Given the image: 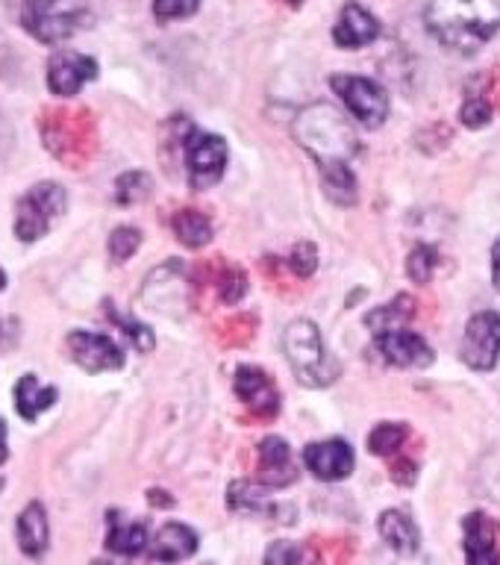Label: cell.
I'll return each instance as SVG.
<instances>
[{
    "mask_svg": "<svg viewBox=\"0 0 500 565\" xmlns=\"http://www.w3.org/2000/svg\"><path fill=\"white\" fill-rule=\"evenodd\" d=\"M194 551H198V533L180 521L159 527V533L150 542V556L157 563H180V559H189Z\"/></svg>",
    "mask_w": 500,
    "mask_h": 565,
    "instance_id": "obj_16",
    "label": "cell"
},
{
    "mask_svg": "<svg viewBox=\"0 0 500 565\" xmlns=\"http://www.w3.org/2000/svg\"><path fill=\"white\" fill-rule=\"evenodd\" d=\"M459 118H462V124L471 127V130H480V127H486V124L492 121V104H489L483 95H471L466 104H462Z\"/></svg>",
    "mask_w": 500,
    "mask_h": 565,
    "instance_id": "obj_29",
    "label": "cell"
},
{
    "mask_svg": "<svg viewBox=\"0 0 500 565\" xmlns=\"http://www.w3.org/2000/svg\"><path fill=\"white\" fill-rule=\"evenodd\" d=\"M65 189L56 183H39L33 185L30 192L18 201L15 210V236L21 242H35V238H42L51 224L60 218L62 212H65Z\"/></svg>",
    "mask_w": 500,
    "mask_h": 565,
    "instance_id": "obj_5",
    "label": "cell"
},
{
    "mask_svg": "<svg viewBox=\"0 0 500 565\" xmlns=\"http://www.w3.org/2000/svg\"><path fill=\"white\" fill-rule=\"evenodd\" d=\"M295 139L300 141V148L309 150L318 166L351 162L360 150L351 118H344L333 104H312L300 109L295 118Z\"/></svg>",
    "mask_w": 500,
    "mask_h": 565,
    "instance_id": "obj_2",
    "label": "cell"
},
{
    "mask_svg": "<svg viewBox=\"0 0 500 565\" xmlns=\"http://www.w3.org/2000/svg\"><path fill=\"white\" fill-rule=\"evenodd\" d=\"M380 35V21L371 15L369 9L360 7V3H348L342 9V15L333 26V39L339 47L344 51H353V47H365Z\"/></svg>",
    "mask_w": 500,
    "mask_h": 565,
    "instance_id": "obj_14",
    "label": "cell"
},
{
    "mask_svg": "<svg viewBox=\"0 0 500 565\" xmlns=\"http://www.w3.org/2000/svg\"><path fill=\"white\" fill-rule=\"evenodd\" d=\"M174 233L185 247L210 245L212 221L198 210H180L174 215Z\"/></svg>",
    "mask_w": 500,
    "mask_h": 565,
    "instance_id": "obj_23",
    "label": "cell"
},
{
    "mask_svg": "<svg viewBox=\"0 0 500 565\" xmlns=\"http://www.w3.org/2000/svg\"><path fill=\"white\" fill-rule=\"evenodd\" d=\"M201 0H153V15L159 21H177V18H189L198 12Z\"/></svg>",
    "mask_w": 500,
    "mask_h": 565,
    "instance_id": "obj_31",
    "label": "cell"
},
{
    "mask_svg": "<svg viewBox=\"0 0 500 565\" xmlns=\"http://www.w3.org/2000/svg\"><path fill=\"white\" fill-rule=\"evenodd\" d=\"M236 395L242 397L254 413L263 415V418H268V415H274L280 409V395H277L272 377H268L263 369H256V365H242V369L236 371Z\"/></svg>",
    "mask_w": 500,
    "mask_h": 565,
    "instance_id": "obj_13",
    "label": "cell"
},
{
    "mask_svg": "<svg viewBox=\"0 0 500 565\" xmlns=\"http://www.w3.org/2000/svg\"><path fill=\"white\" fill-rule=\"evenodd\" d=\"M289 3H295V7H300V3H304V0H289Z\"/></svg>",
    "mask_w": 500,
    "mask_h": 565,
    "instance_id": "obj_38",
    "label": "cell"
},
{
    "mask_svg": "<svg viewBox=\"0 0 500 565\" xmlns=\"http://www.w3.org/2000/svg\"><path fill=\"white\" fill-rule=\"evenodd\" d=\"M321 168V180H325L327 198L342 206H353L357 203V177L351 171V162H330Z\"/></svg>",
    "mask_w": 500,
    "mask_h": 565,
    "instance_id": "obj_22",
    "label": "cell"
},
{
    "mask_svg": "<svg viewBox=\"0 0 500 565\" xmlns=\"http://www.w3.org/2000/svg\"><path fill=\"white\" fill-rule=\"evenodd\" d=\"M185 168H189V183L198 192L215 185L227 168V141L212 132L192 130L185 139Z\"/></svg>",
    "mask_w": 500,
    "mask_h": 565,
    "instance_id": "obj_7",
    "label": "cell"
},
{
    "mask_svg": "<svg viewBox=\"0 0 500 565\" xmlns=\"http://www.w3.org/2000/svg\"><path fill=\"white\" fill-rule=\"evenodd\" d=\"M415 300L409 298V295H397L389 307H380L374 309V312H369L365 316V324L374 327L377 333H389V330H401L404 327V321H409L415 312Z\"/></svg>",
    "mask_w": 500,
    "mask_h": 565,
    "instance_id": "obj_24",
    "label": "cell"
},
{
    "mask_svg": "<svg viewBox=\"0 0 500 565\" xmlns=\"http://www.w3.org/2000/svg\"><path fill=\"white\" fill-rule=\"evenodd\" d=\"M113 318H115V321H118V324H121V327H127V335H130L132 342H136V348H139L141 353L150 351V348H153V333H150L148 327L136 324V321H127V318L115 316V312H113Z\"/></svg>",
    "mask_w": 500,
    "mask_h": 565,
    "instance_id": "obj_34",
    "label": "cell"
},
{
    "mask_svg": "<svg viewBox=\"0 0 500 565\" xmlns=\"http://www.w3.org/2000/svg\"><path fill=\"white\" fill-rule=\"evenodd\" d=\"M71 360L77 362L79 369L88 374H100V371H118L124 365L121 348L104 333H88V330H74L68 335Z\"/></svg>",
    "mask_w": 500,
    "mask_h": 565,
    "instance_id": "obj_9",
    "label": "cell"
},
{
    "mask_svg": "<svg viewBox=\"0 0 500 565\" xmlns=\"http://www.w3.org/2000/svg\"><path fill=\"white\" fill-rule=\"evenodd\" d=\"M7 459V427L0 422V462Z\"/></svg>",
    "mask_w": 500,
    "mask_h": 565,
    "instance_id": "obj_36",
    "label": "cell"
},
{
    "mask_svg": "<svg viewBox=\"0 0 500 565\" xmlns=\"http://www.w3.org/2000/svg\"><path fill=\"white\" fill-rule=\"evenodd\" d=\"M0 486H3V477H0Z\"/></svg>",
    "mask_w": 500,
    "mask_h": 565,
    "instance_id": "obj_39",
    "label": "cell"
},
{
    "mask_svg": "<svg viewBox=\"0 0 500 565\" xmlns=\"http://www.w3.org/2000/svg\"><path fill=\"white\" fill-rule=\"evenodd\" d=\"M330 86L339 97H342V104L348 106V113L362 124V127H380V124L386 121L389 115V95L386 88L374 83L369 77H339L330 79Z\"/></svg>",
    "mask_w": 500,
    "mask_h": 565,
    "instance_id": "obj_6",
    "label": "cell"
},
{
    "mask_svg": "<svg viewBox=\"0 0 500 565\" xmlns=\"http://www.w3.org/2000/svg\"><path fill=\"white\" fill-rule=\"evenodd\" d=\"M47 539H51V527H47V512L39 501H30L24 507V512L18 515V545L30 559H39V556L47 551Z\"/></svg>",
    "mask_w": 500,
    "mask_h": 565,
    "instance_id": "obj_17",
    "label": "cell"
},
{
    "mask_svg": "<svg viewBox=\"0 0 500 565\" xmlns=\"http://www.w3.org/2000/svg\"><path fill=\"white\" fill-rule=\"evenodd\" d=\"M141 245V233L136 227H118L109 236V256L115 263H127Z\"/></svg>",
    "mask_w": 500,
    "mask_h": 565,
    "instance_id": "obj_28",
    "label": "cell"
},
{
    "mask_svg": "<svg viewBox=\"0 0 500 565\" xmlns=\"http://www.w3.org/2000/svg\"><path fill=\"white\" fill-rule=\"evenodd\" d=\"M263 565H304V547L298 542H274Z\"/></svg>",
    "mask_w": 500,
    "mask_h": 565,
    "instance_id": "obj_32",
    "label": "cell"
},
{
    "mask_svg": "<svg viewBox=\"0 0 500 565\" xmlns=\"http://www.w3.org/2000/svg\"><path fill=\"white\" fill-rule=\"evenodd\" d=\"M259 468H263L265 486H286L295 480V466H291L289 441L280 436H268L259 445Z\"/></svg>",
    "mask_w": 500,
    "mask_h": 565,
    "instance_id": "obj_18",
    "label": "cell"
},
{
    "mask_svg": "<svg viewBox=\"0 0 500 565\" xmlns=\"http://www.w3.org/2000/svg\"><path fill=\"white\" fill-rule=\"evenodd\" d=\"M283 348L289 356V365L295 377L309 388H325L339 377V360H333L325 348V339L318 333V327L309 318H298L286 327L283 333Z\"/></svg>",
    "mask_w": 500,
    "mask_h": 565,
    "instance_id": "obj_3",
    "label": "cell"
},
{
    "mask_svg": "<svg viewBox=\"0 0 500 565\" xmlns=\"http://www.w3.org/2000/svg\"><path fill=\"white\" fill-rule=\"evenodd\" d=\"M466 563L468 565H500L498 530L483 512L466 515Z\"/></svg>",
    "mask_w": 500,
    "mask_h": 565,
    "instance_id": "obj_15",
    "label": "cell"
},
{
    "mask_svg": "<svg viewBox=\"0 0 500 565\" xmlns=\"http://www.w3.org/2000/svg\"><path fill=\"white\" fill-rule=\"evenodd\" d=\"M462 362L475 371H492L500 360V316L498 312H477L466 327L459 344Z\"/></svg>",
    "mask_w": 500,
    "mask_h": 565,
    "instance_id": "obj_8",
    "label": "cell"
},
{
    "mask_svg": "<svg viewBox=\"0 0 500 565\" xmlns=\"http://www.w3.org/2000/svg\"><path fill=\"white\" fill-rule=\"evenodd\" d=\"M56 386H44L42 380L35 377V374H24V377L18 380L15 386V406L18 413L24 422H33L44 409H51L53 401H56Z\"/></svg>",
    "mask_w": 500,
    "mask_h": 565,
    "instance_id": "obj_20",
    "label": "cell"
},
{
    "mask_svg": "<svg viewBox=\"0 0 500 565\" xmlns=\"http://www.w3.org/2000/svg\"><path fill=\"white\" fill-rule=\"evenodd\" d=\"M219 291L224 303H238V300L245 298L247 277L242 271H227L224 274V280L219 282Z\"/></svg>",
    "mask_w": 500,
    "mask_h": 565,
    "instance_id": "obj_33",
    "label": "cell"
},
{
    "mask_svg": "<svg viewBox=\"0 0 500 565\" xmlns=\"http://www.w3.org/2000/svg\"><path fill=\"white\" fill-rule=\"evenodd\" d=\"M150 545L148 524L141 521L113 519L109 521V533H106V547L121 556H136Z\"/></svg>",
    "mask_w": 500,
    "mask_h": 565,
    "instance_id": "obj_21",
    "label": "cell"
},
{
    "mask_svg": "<svg viewBox=\"0 0 500 565\" xmlns=\"http://www.w3.org/2000/svg\"><path fill=\"white\" fill-rule=\"evenodd\" d=\"M436 265H439L436 247L418 245L413 254H409V259H406V274H409V280L413 282H430Z\"/></svg>",
    "mask_w": 500,
    "mask_h": 565,
    "instance_id": "obj_27",
    "label": "cell"
},
{
    "mask_svg": "<svg viewBox=\"0 0 500 565\" xmlns=\"http://www.w3.org/2000/svg\"><path fill=\"white\" fill-rule=\"evenodd\" d=\"M289 268L295 274H298L300 280H307V277H312L318 268V250L312 242H300L295 250H291L289 256Z\"/></svg>",
    "mask_w": 500,
    "mask_h": 565,
    "instance_id": "obj_30",
    "label": "cell"
},
{
    "mask_svg": "<svg viewBox=\"0 0 500 565\" xmlns=\"http://www.w3.org/2000/svg\"><path fill=\"white\" fill-rule=\"evenodd\" d=\"M304 459H307L309 471L325 480V483H336V480H344V477L353 471V448L344 439H325L309 445L304 450Z\"/></svg>",
    "mask_w": 500,
    "mask_h": 565,
    "instance_id": "obj_12",
    "label": "cell"
},
{
    "mask_svg": "<svg viewBox=\"0 0 500 565\" xmlns=\"http://www.w3.org/2000/svg\"><path fill=\"white\" fill-rule=\"evenodd\" d=\"M3 282H7V277H3V271H0V289H3Z\"/></svg>",
    "mask_w": 500,
    "mask_h": 565,
    "instance_id": "obj_37",
    "label": "cell"
},
{
    "mask_svg": "<svg viewBox=\"0 0 500 565\" xmlns=\"http://www.w3.org/2000/svg\"><path fill=\"white\" fill-rule=\"evenodd\" d=\"M492 280H494V289L500 291V238L492 247Z\"/></svg>",
    "mask_w": 500,
    "mask_h": 565,
    "instance_id": "obj_35",
    "label": "cell"
},
{
    "mask_svg": "<svg viewBox=\"0 0 500 565\" xmlns=\"http://www.w3.org/2000/svg\"><path fill=\"white\" fill-rule=\"evenodd\" d=\"M150 177L145 171H127L124 177H118V183H115V198L124 206H130V203L145 201L150 194Z\"/></svg>",
    "mask_w": 500,
    "mask_h": 565,
    "instance_id": "obj_26",
    "label": "cell"
},
{
    "mask_svg": "<svg viewBox=\"0 0 500 565\" xmlns=\"http://www.w3.org/2000/svg\"><path fill=\"white\" fill-rule=\"evenodd\" d=\"M88 21L86 0H24L21 24L39 42L56 44L83 30Z\"/></svg>",
    "mask_w": 500,
    "mask_h": 565,
    "instance_id": "obj_4",
    "label": "cell"
},
{
    "mask_svg": "<svg viewBox=\"0 0 500 565\" xmlns=\"http://www.w3.org/2000/svg\"><path fill=\"white\" fill-rule=\"evenodd\" d=\"M380 536L386 539L389 545L395 547L397 554H415L422 547V533H418V524H415L406 512L401 510H386L377 521Z\"/></svg>",
    "mask_w": 500,
    "mask_h": 565,
    "instance_id": "obj_19",
    "label": "cell"
},
{
    "mask_svg": "<svg viewBox=\"0 0 500 565\" xmlns=\"http://www.w3.org/2000/svg\"><path fill=\"white\" fill-rule=\"evenodd\" d=\"M97 77V62L77 51L53 53L47 62V86L53 95L71 97Z\"/></svg>",
    "mask_w": 500,
    "mask_h": 565,
    "instance_id": "obj_10",
    "label": "cell"
},
{
    "mask_svg": "<svg viewBox=\"0 0 500 565\" xmlns=\"http://www.w3.org/2000/svg\"><path fill=\"white\" fill-rule=\"evenodd\" d=\"M406 436H409V427H406V424H397V422L380 424V427H374L369 436L371 454H377V457H389V454H395V450L404 445Z\"/></svg>",
    "mask_w": 500,
    "mask_h": 565,
    "instance_id": "obj_25",
    "label": "cell"
},
{
    "mask_svg": "<svg viewBox=\"0 0 500 565\" xmlns=\"http://www.w3.org/2000/svg\"><path fill=\"white\" fill-rule=\"evenodd\" d=\"M377 351L397 369H427L433 365V348L413 330H389L377 333Z\"/></svg>",
    "mask_w": 500,
    "mask_h": 565,
    "instance_id": "obj_11",
    "label": "cell"
},
{
    "mask_svg": "<svg viewBox=\"0 0 500 565\" xmlns=\"http://www.w3.org/2000/svg\"><path fill=\"white\" fill-rule=\"evenodd\" d=\"M427 30L457 53H477L500 30V0H430Z\"/></svg>",
    "mask_w": 500,
    "mask_h": 565,
    "instance_id": "obj_1",
    "label": "cell"
}]
</instances>
